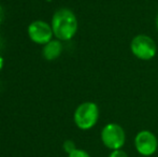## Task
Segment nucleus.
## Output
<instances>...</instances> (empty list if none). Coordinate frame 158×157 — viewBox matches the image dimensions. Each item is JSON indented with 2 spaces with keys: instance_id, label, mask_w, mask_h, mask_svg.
Listing matches in <instances>:
<instances>
[{
  "instance_id": "1",
  "label": "nucleus",
  "mask_w": 158,
  "mask_h": 157,
  "mask_svg": "<svg viewBox=\"0 0 158 157\" xmlns=\"http://www.w3.org/2000/svg\"><path fill=\"white\" fill-rule=\"evenodd\" d=\"M53 34L60 41H68L77 31V19L75 14L69 9H59L52 17Z\"/></svg>"
},
{
  "instance_id": "2",
  "label": "nucleus",
  "mask_w": 158,
  "mask_h": 157,
  "mask_svg": "<svg viewBox=\"0 0 158 157\" xmlns=\"http://www.w3.org/2000/svg\"><path fill=\"white\" fill-rule=\"evenodd\" d=\"M74 123L80 129L87 130L97 124L99 118V109L95 102H83L77 108L74 112Z\"/></svg>"
},
{
  "instance_id": "3",
  "label": "nucleus",
  "mask_w": 158,
  "mask_h": 157,
  "mask_svg": "<svg viewBox=\"0 0 158 157\" xmlns=\"http://www.w3.org/2000/svg\"><path fill=\"white\" fill-rule=\"evenodd\" d=\"M132 54L141 60H150L156 55L157 46L155 41L146 35H138L130 44Z\"/></svg>"
},
{
  "instance_id": "4",
  "label": "nucleus",
  "mask_w": 158,
  "mask_h": 157,
  "mask_svg": "<svg viewBox=\"0 0 158 157\" xmlns=\"http://www.w3.org/2000/svg\"><path fill=\"white\" fill-rule=\"evenodd\" d=\"M101 140L103 144L110 150H121L125 144L126 134L118 124L110 123L103 127L101 131Z\"/></svg>"
},
{
  "instance_id": "5",
  "label": "nucleus",
  "mask_w": 158,
  "mask_h": 157,
  "mask_svg": "<svg viewBox=\"0 0 158 157\" xmlns=\"http://www.w3.org/2000/svg\"><path fill=\"white\" fill-rule=\"evenodd\" d=\"M135 147L138 153L142 156H151L157 151V138L150 130H142L138 132L135 138Z\"/></svg>"
},
{
  "instance_id": "6",
  "label": "nucleus",
  "mask_w": 158,
  "mask_h": 157,
  "mask_svg": "<svg viewBox=\"0 0 158 157\" xmlns=\"http://www.w3.org/2000/svg\"><path fill=\"white\" fill-rule=\"evenodd\" d=\"M28 36L30 40L37 44H46L52 40V26L44 21H35L28 27Z\"/></svg>"
},
{
  "instance_id": "7",
  "label": "nucleus",
  "mask_w": 158,
  "mask_h": 157,
  "mask_svg": "<svg viewBox=\"0 0 158 157\" xmlns=\"http://www.w3.org/2000/svg\"><path fill=\"white\" fill-rule=\"evenodd\" d=\"M63 52L60 40H51L43 46V56L46 60H54L58 58Z\"/></svg>"
},
{
  "instance_id": "8",
  "label": "nucleus",
  "mask_w": 158,
  "mask_h": 157,
  "mask_svg": "<svg viewBox=\"0 0 158 157\" xmlns=\"http://www.w3.org/2000/svg\"><path fill=\"white\" fill-rule=\"evenodd\" d=\"M64 152L70 154V153H72L74 150H77V147H75V144L73 141L67 140V141H64Z\"/></svg>"
},
{
  "instance_id": "9",
  "label": "nucleus",
  "mask_w": 158,
  "mask_h": 157,
  "mask_svg": "<svg viewBox=\"0 0 158 157\" xmlns=\"http://www.w3.org/2000/svg\"><path fill=\"white\" fill-rule=\"evenodd\" d=\"M68 157H90V156H89V154L86 151H84V150L77 149V150H74L72 153L68 154Z\"/></svg>"
},
{
  "instance_id": "10",
  "label": "nucleus",
  "mask_w": 158,
  "mask_h": 157,
  "mask_svg": "<svg viewBox=\"0 0 158 157\" xmlns=\"http://www.w3.org/2000/svg\"><path fill=\"white\" fill-rule=\"evenodd\" d=\"M109 157H128V155L124 151H122V150H114L109 155Z\"/></svg>"
},
{
  "instance_id": "11",
  "label": "nucleus",
  "mask_w": 158,
  "mask_h": 157,
  "mask_svg": "<svg viewBox=\"0 0 158 157\" xmlns=\"http://www.w3.org/2000/svg\"><path fill=\"white\" fill-rule=\"evenodd\" d=\"M3 19H4V11H3V9H2V6H0V24L2 23Z\"/></svg>"
},
{
  "instance_id": "12",
  "label": "nucleus",
  "mask_w": 158,
  "mask_h": 157,
  "mask_svg": "<svg viewBox=\"0 0 158 157\" xmlns=\"http://www.w3.org/2000/svg\"><path fill=\"white\" fill-rule=\"evenodd\" d=\"M2 67H3V58H2L1 55H0V71H1Z\"/></svg>"
},
{
  "instance_id": "13",
  "label": "nucleus",
  "mask_w": 158,
  "mask_h": 157,
  "mask_svg": "<svg viewBox=\"0 0 158 157\" xmlns=\"http://www.w3.org/2000/svg\"><path fill=\"white\" fill-rule=\"evenodd\" d=\"M156 27L158 29V14H157V17H156Z\"/></svg>"
}]
</instances>
